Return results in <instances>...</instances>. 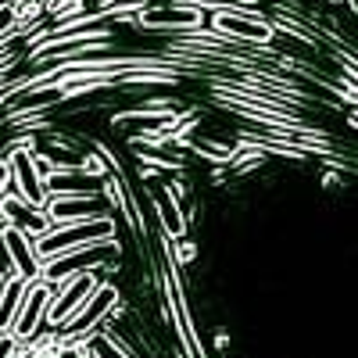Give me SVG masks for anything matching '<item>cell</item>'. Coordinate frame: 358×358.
Here are the masks:
<instances>
[{
    "instance_id": "cell-12",
    "label": "cell",
    "mask_w": 358,
    "mask_h": 358,
    "mask_svg": "<svg viewBox=\"0 0 358 358\" xmlns=\"http://www.w3.org/2000/svg\"><path fill=\"white\" fill-rule=\"evenodd\" d=\"M151 201H155V208H158V222L165 226V233L169 236H179L183 233V212H179V204H176V197H172V190H165V187H151Z\"/></svg>"
},
{
    "instance_id": "cell-2",
    "label": "cell",
    "mask_w": 358,
    "mask_h": 358,
    "mask_svg": "<svg viewBox=\"0 0 358 358\" xmlns=\"http://www.w3.org/2000/svg\"><path fill=\"white\" fill-rule=\"evenodd\" d=\"M8 169H11V187L33 204L40 212L50 208V190H47V179L54 172V165L36 151V147H15L8 155Z\"/></svg>"
},
{
    "instance_id": "cell-14",
    "label": "cell",
    "mask_w": 358,
    "mask_h": 358,
    "mask_svg": "<svg viewBox=\"0 0 358 358\" xmlns=\"http://www.w3.org/2000/svg\"><path fill=\"white\" fill-rule=\"evenodd\" d=\"M4 4H8V0H0V8H4Z\"/></svg>"
},
{
    "instance_id": "cell-11",
    "label": "cell",
    "mask_w": 358,
    "mask_h": 358,
    "mask_svg": "<svg viewBox=\"0 0 358 358\" xmlns=\"http://www.w3.org/2000/svg\"><path fill=\"white\" fill-rule=\"evenodd\" d=\"M29 287H33V280H22V276H8L4 280V290H0V330H11L15 326V315L25 301Z\"/></svg>"
},
{
    "instance_id": "cell-5",
    "label": "cell",
    "mask_w": 358,
    "mask_h": 358,
    "mask_svg": "<svg viewBox=\"0 0 358 358\" xmlns=\"http://www.w3.org/2000/svg\"><path fill=\"white\" fill-rule=\"evenodd\" d=\"M118 305V290L115 287H97L94 294L83 301V308L62 326L65 330V341H72V337H90L94 330H101V322H104V315H111V308Z\"/></svg>"
},
{
    "instance_id": "cell-4",
    "label": "cell",
    "mask_w": 358,
    "mask_h": 358,
    "mask_svg": "<svg viewBox=\"0 0 358 358\" xmlns=\"http://www.w3.org/2000/svg\"><path fill=\"white\" fill-rule=\"evenodd\" d=\"M94 290H97L94 273H79V276H69L62 283H54V301H50V312H47V326H65Z\"/></svg>"
},
{
    "instance_id": "cell-13",
    "label": "cell",
    "mask_w": 358,
    "mask_h": 358,
    "mask_svg": "<svg viewBox=\"0 0 358 358\" xmlns=\"http://www.w3.org/2000/svg\"><path fill=\"white\" fill-rule=\"evenodd\" d=\"M4 280H8V276H4V273H0V290H4Z\"/></svg>"
},
{
    "instance_id": "cell-10",
    "label": "cell",
    "mask_w": 358,
    "mask_h": 358,
    "mask_svg": "<svg viewBox=\"0 0 358 358\" xmlns=\"http://www.w3.org/2000/svg\"><path fill=\"white\" fill-rule=\"evenodd\" d=\"M176 126V115L169 111H126L115 118L118 133H129L133 140H155L158 133H169Z\"/></svg>"
},
{
    "instance_id": "cell-8",
    "label": "cell",
    "mask_w": 358,
    "mask_h": 358,
    "mask_svg": "<svg viewBox=\"0 0 358 358\" xmlns=\"http://www.w3.org/2000/svg\"><path fill=\"white\" fill-rule=\"evenodd\" d=\"M4 244H8V255H11V265H15V276L22 280H40L43 276V262H40V251H36V236H29L25 229L18 226H4Z\"/></svg>"
},
{
    "instance_id": "cell-1",
    "label": "cell",
    "mask_w": 358,
    "mask_h": 358,
    "mask_svg": "<svg viewBox=\"0 0 358 358\" xmlns=\"http://www.w3.org/2000/svg\"><path fill=\"white\" fill-rule=\"evenodd\" d=\"M115 219H83V222H54L50 233L36 236V251H40V262L47 265L50 258L65 255V251H76V248H86V244H97V241H115Z\"/></svg>"
},
{
    "instance_id": "cell-6",
    "label": "cell",
    "mask_w": 358,
    "mask_h": 358,
    "mask_svg": "<svg viewBox=\"0 0 358 358\" xmlns=\"http://www.w3.org/2000/svg\"><path fill=\"white\" fill-rule=\"evenodd\" d=\"M50 301H54V283L43 280V276L33 280V287H29V294H25V301H22V308H18V315H15L11 330H15L22 341H29L33 334H40L43 322H47V312H50Z\"/></svg>"
},
{
    "instance_id": "cell-3",
    "label": "cell",
    "mask_w": 358,
    "mask_h": 358,
    "mask_svg": "<svg viewBox=\"0 0 358 358\" xmlns=\"http://www.w3.org/2000/svg\"><path fill=\"white\" fill-rule=\"evenodd\" d=\"M118 258V244L115 241H97V244H86V248H76V251H65L43 265V280L50 283H62L69 276H79V273H94L97 265L104 262H115Z\"/></svg>"
},
{
    "instance_id": "cell-7",
    "label": "cell",
    "mask_w": 358,
    "mask_h": 358,
    "mask_svg": "<svg viewBox=\"0 0 358 358\" xmlns=\"http://www.w3.org/2000/svg\"><path fill=\"white\" fill-rule=\"evenodd\" d=\"M50 222H83V219H108L111 204L104 194H76V197H50L47 208Z\"/></svg>"
},
{
    "instance_id": "cell-9",
    "label": "cell",
    "mask_w": 358,
    "mask_h": 358,
    "mask_svg": "<svg viewBox=\"0 0 358 358\" xmlns=\"http://www.w3.org/2000/svg\"><path fill=\"white\" fill-rule=\"evenodd\" d=\"M215 25H219V33L236 36V40H248V43H268V40H273V29H268V22L258 18L255 8L219 11V15H215Z\"/></svg>"
}]
</instances>
